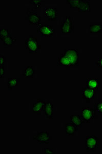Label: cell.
<instances>
[{"label": "cell", "mask_w": 102, "mask_h": 154, "mask_svg": "<svg viewBox=\"0 0 102 154\" xmlns=\"http://www.w3.org/2000/svg\"><path fill=\"white\" fill-rule=\"evenodd\" d=\"M87 86L91 89L97 91L99 90V88L100 86V83L99 81V79L98 78H88L86 79Z\"/></svg>", "instance_id": "cell-14"}, {"label": "cell", "mask_w": 102, "mask_h": 154, "mask_svg": "<svg viewBox=\"0 0 102 154\" xmlns=\"http://www.w3.org/2000/svg\"><path fill=\"white\" fill-rule=\"evenodd\" d=\"M44 112L46 117L48 119H53V103L52 102L48 100L44 107Z\"/></svg>", "instance_id": "cell-12"}, {"label": "cell", "mask_w": 102, "mask_h": 154, "mask_svg": "<svg viewBox=\"0 0 102 154\" xmlns=\"http://www.w3.org/2000/svg\"><path fill=\"white\" fill-rule=\"evenodd\" d=\"M60 29L62 33H72L74 32V22L73 17L66 16L65 19L62 21L60 25Z\"/></svg>", "instance_id": "cell-4"}, {"label": "cell", "mask_w": 102, "mask_h": 154, "mask_svg": "<svg viewBox=\"0 0 102 154\" xmlns=\"http://www.w3.org/2000/svg\"><path fill=\"white\" fill-rule=\"evenodd\" d=\"M44 154H55L56 152L54 151V149L52 148H45L44 149V151H43Z\"/></svg>", "instance_id": "cell-25"}, {"label": "cell", "mask_w": 102, "mask_h": 154, "mask_svg": "<svg viewBox=\"0 0 102 154\" xmlns=\"http://www.w3.org/2000/svg\"><path fill=\"white\" fill-rule=\"evenodd\" d=\"M58 9L56 8H46L45 14L48 21H56L58 20Z\"/></svg>", "instance_id": "cell-11"}, {"label": "cell", "mask_w": 102, "mask_h": 154, "mask_svg": "<svg viewBox=\"0 0 102 154\" xmlns=\"http://www.w3.org/2000/svg\"><path fill=\"white\" fill-rule=\"evenodd\" d=\"M95 91L88 88L87 86L83 87L82 92V98L86 100L87 103H90L91 100L94 98Z\"/></svg>", "instance_id": "cell-9"}, {"label": "cell", "mask_w": 102, "mask_h": 154, "mask_svg": "<svg viewBox=\"0 0 102 154\" xmlns=\"http://www.w3.org/2000/svg\"><path fill=\"white\" fill-rule=\"evenodd\" d=\"M45 103L46 101L44 99H38L37 101L32 105V112L40 115L43 110H44Z\"/></svg>", "instance_id": "cell-10"}, {"label": "cell", "mask_w": 102, "mask_h": 154, "mask_svg": "<svg viewBox=\"0 0 102 154\" xmlns=\"http://www.w3.org/2000/svg\"><path fill=\"white\" fill-rule=\"evenodd\" d=\"M69 120L70 122L78 128H81L82 126L83 123H84L82 119L81 118V116L78 115H71L69 118Z\"/></svg>", "instance_id": "cell-15"}, {"label": "cell", "mask_w": 102, "mask_h": 154, "mask_svg": "<svg viewBox=\"0 0 102 154\" xmlns=\"http://www.w3.org/2000/svg\"><path fill=\"white\" fill-rule=\"evenodd\" d=\"M80 55L77 50L66 49L60 54L58 60V65L65 66L66 68L79 65Z\"/></svg>", "instance_id": "cell-1"}, {"label": "cell", "mask_w": 102, "mask_h": 154, "mask_svg": "<svg viewBox=\"0 0 102 154\" xmlns=\"http://www.w3.org/2000/svg\"><path fill=\"white\" fill-rule=\"evenodd\" d=\"M78 131V128L71 123H66L65 125V133L67 136H74V133Z\"/></svg>", "instance_id": "cell-16"}, {"label": "cell", "mask_w": 102, "mask_h": 154, "mask_svg": "<svg viewBox=\"0 0 102 154\" xmlns=\"http://www.w3.org/2000/svg\"><path fill=\"white\" fill-rule=\"evenodd\" d=\"M94 109L99 115H102V100H99V101L95 103Z\"/></svg>", "instance_id": "cell-23"}, {"label": "cell", "mask_w": 102, "mask_h": 154, "mask_svg": "<svg viewBox=\"0 0 102 154\" xmlns=\"http://www.w3.org/2000/svg\"><path fill=\"white\" fill-rule=\"evenodd\" d=\"M45 2L43 0H30L29 3L35 7V8H40L43 3Z\"/></svg>", "instance_id": "cell-24"}, {"label": "cell", "mask_w": 102, "mask_h": 154, "mask_svg": "<svg viewBox=\"0 0 102 154\" xmlns=\"http://www.w3.org/2000/svg\"><path fill=\"white\" fill-rule=\"evenodd\" d=\"M16 41V38L13 37L12 35H9L8 37H6L3 41V45L5 48H10L12 47L13 44Z\"/></svg>", "instance_id": "cell-18"}, {"label": "cell", "mask_w": 102, "mask_h": 154, "mask_svg": "<svg viewBox=\"0 0 102 154\" xmlns=\"http://www.w3.org/2000/svg\"><path fill=\"white\" fill-rule=\"evenodd\" d=\"M34 69L32 65H27L24 68L23 76L26 78H32L34 74Z\"/></svg>", "instance_id": "cell-17"}, {"label": "cell", "mask_w": 102, "mask_h": 154, "mask_svg": "<svg viewBox=\"0 0 102 154\" xmlns=\"http://www.w3.org/2000/svg\"><path fill=\"white\" fill-rule=\"evenodd\" d=\"M52 138V137L48 131L39 132L37 135L33 136V139L40 144L50 143Z\"/></svg>", "instance_id": "cell-8"}, {"label": "cell", "mask_w": 102, "mask_h": 154, "mask_svg": "<svg viewBox=\"0 0 102 154\" xmlns=\"http://www.w3.org/2000/svg\"><path fill=\"white\" fill-rule=\"evenodd\" d=\"M95 64L97 66H98V67L102 69V57L99 58L98 61L95 62Z\"/></svg>", "instance_id": "cell-27"}, {"label": "cell", "mask_w": 102, "mask_h": 154, "mask_svg": "<svg viewBox=\"0 0 102 154\" xmlns=\"http://www.w3.org/2000/svg\"><path fill=\"white\" fill-rule=\"evenodd\" d=\"M11 35L9 32V30L7 28H1V32H0V39L1 40L3 41L4 39L6 37L9 36Z\"/></svg>", "instance_id": "cell-21"}, {"label": "cell", "mask_w": 102, "mask_h": 154, "mask_svg": "<svg viewBox=\"0 0 102 154\" xmlns=\"http://www.w3.org/2000/svg\"><path fill=\"white\" fill-rule=\"evenodd\" d=\"M95 112L94 109L91 107H83L80 116L83 123H90L92 120L95 117Z\"/></svg>", "instance_id": "cell-5"}, {"label": "cell", "mask_w": 102, "mask_h": 154, "mask_svg": "<svg viewBox=\"0 0 102 154\" xmlns=\"http://www.w3.org/2000/svg\"><path fill=\"white\" fill-rule=\"evenodd\" d=\"M0 66H4V63L6 61V58L4 56L1 54V57H0Z\"/></svg>", "instance_id": "cell-26"}, {"label": "cell", "mask_w": 102, "mask_h": 154, "mask_svg": "<svg viewBox=\"0 0 102 154\" xmlns=\"http://www.w3.org/2000/svg\"><path fill=\"white\" fill-rule=\"evenodd\" d=\"M90 33H102V25L90 24L89 25Z\"/></svg>", "instance_id": "cell-20"}, {"label": "cell", "mask_w": 102, "mask_h": 154, "mask_svg": "<svg viewBox=\"0 0 102 154\" xmlns=\"http://www.w3.org/2000/svg\"><path fill=\"white\" fill-rule=\"evenodd\" d=\"M25 20L28 21L30 24H39L41 21V17L38 14L36 11L28 9L25 16Z\"/></svg>", "instance_id": "cell-7"}, {"label": "cell", "mask_w": 102, "mask_h": 154, "mask_svg": "<svg viewBox=\"0 0 102 154\" xmlns=\"http://www.w3.org/2000/svg\"><path fill=\"white\" fill-rule=\"evenodd\" d=\"M99 137L95 136H87L85 140V148L87 152H95L99 147Z\"/></svg>", "instance_id": "cell-3"}, {"label": "cell", "mask_w": 102, "mask_h": 154, "mask_svg": "<svg viewBox=\"0 0 102 154\" xmlns=\"http://www.w3.org/2000/svg\"><path fill=\"white\" fill-rule=\"evenodd\" d=\"M38 33L42 37H52L55 33V29L53 25L50 24H39L38 26Z\"/></svg>", "instance_id": "cell-6"}, {"label": "cell", "mask_w": 102, "mask_h": 154, "mask_svg": "<svg viewBox=\"0 0 102 154\" xmlns=\"http://www.w3.org/2000/svg\"><path fill=\"white\" fill-rule=\"evenodd\" d=\"M0 68H1V76H0V78H3L4 77L5 74V70L4 69V66H0Z\"/></svg>", "instance_id": "cell-28"}, {"label": "cell", "mask_w": 102, "mask_h": 154, "mask_svg": "<svg viewBox=\"0 0 102 154\" xmlns=\"http://www.w3.org/2000/svg\"><path fill=\"white\" fill-rule=\"evenodd\" d=\"M24 48L25 49L28 50L29 53L35 54L40 49L41 46L39 45V42L36 37L29 35L25 40Z\"/></svg>", "instance_id": "cell-2"}, {"label": "cell", "mask_w": 102, "mask_h": 154, "mask_svg": "<svg viewBox=\"0 0 102 154\" xmlns=\"http://www.w3.org/2000/svg\"><path fill=\"white\" fill-rule=\"evenodd\" d=\"M81 1V0H67L66 2L69 4L71 8H77Z\"/></svg>", "instance_id": "cell-22"}, {"label": "cell", "mask_w": 102, "mask_h": 154, "mask_svg": "<svg viewBox=\"0 0 102 154\" xmlns=\"http://www.w3.org/2000/svg\"><path fill=\"white\" fill-rule=\"evenodd\" d=\"M21 82V79L17 78H10L8 80L7 87L9 90H13L14 88L18 86L19 83Z\"/></svg>", "instance_id": "cell-19"}, {"label": "cell", "mask_w": 102, "mask_h": 154, "mask_svg": "<svg viewBox=\"0 0 102 154\" xmlns=\"http://www.w3.org/2000/svg\"><path fill=\"white\" fill-rule=\"evenodd\" d=\"M77 11L80 12H91V5L89 1L81 0V2L77 7Z\"/></svg>", "instance_id": "cell-13"}]
</instances>
